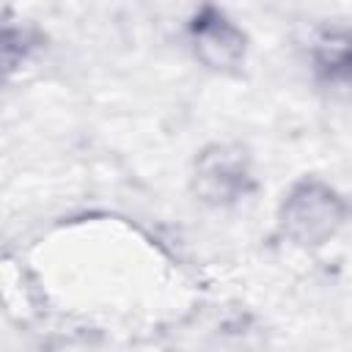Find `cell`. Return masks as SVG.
<instances>
[{"label":"cell","mask_w":352,"mask_h":352,"mask_svg":"<svg viewBox=\"0 0 352 352\" xmlns=\"http://www.w3.org/2000/svg\"><path fill=\"white\" fill-rule=\"evenodd\" d=\"M278 234L294 248L314 250L327 245L352 220L349 201L316 176L297 179L278 204Z\"/></svg>","instance_id":"cell-1"},{"label":"cell","mask_w":352,"mask_h":352,"mask_svg":"<svg viewBox=\"0 0 352 352\" xmlns=\"http://www.w3.org/2000/svg\"><path fill=\"white\" fill-rule=\"evenodd\" d=\"M192 195L214 209H228L245 201L256 190L253 160L239 143H209L204 146L190 170Z\"/></svg>","instance_id":"cell-2"},{"label":"cell","mask_w":352,"mask_h":352,"mask_svg":"<svg viewBox=\"0 0 352 352\" xmlns=\"http://www.w3.org/2000/svg\"><path fill=\"white\" fill-rule=\"evenodd\" d=\"M195 60L214 74H236L248 60V33L217 6H201L187 22Z\"/></svg>","instance_id":"cell-3"},{"label":"cell","mask_w":352,"mask_h":352,"mask_svg":"<svg viewBox=\"0 0 352 352\" xmlns=\"http://www.w3.org/2000/svg\"><path fill=\"white\" fill-rule=\"evenodd\" d=\"M349 58H352V30H349Z\"/></svg>","instance_id":"cell-4"}]
</instances>
